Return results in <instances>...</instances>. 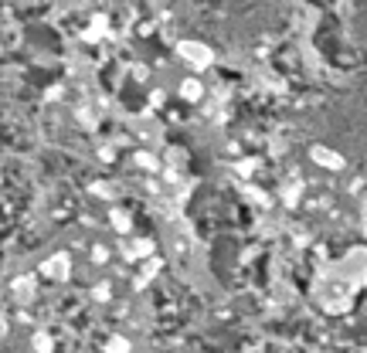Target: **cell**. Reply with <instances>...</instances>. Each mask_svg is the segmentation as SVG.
<instances>
[{
    "mask_svg": "<svg viewBox=\"0 0 367 353\" xmlns=\"http://www.w3.org/2000/svg\"><path fill=\"white\" fill-rule=\"evenodd\" d=\"M105 258H109V252H105L103 245H96V248H92V262H99V265H103Z\"/></svg>",
    "mask_w": 367,
    "mask_h": 353,
    "instance_id": "13",
    "label": "cell"
},
{
    "mask_svg": "<svg viewBox=\"0 0 367 353\" xmlns=\"http://www.w3.org/2000/svg\"><path fill=\"white\" fill-rule=\"evenodd\" d=\"M105 31H109V21H105L103 14H96V17H92V24H89V31H85V38H89V41H96V38H103Z\"/></svg>",
    "mask_w": 367,
    "mask_h": 353,
    "instance_id": "5",
    "label": "cell"
},
{
    "mask_svg": "<svg viewBox=\"0 0 367 353\" xmlns=\"http://www.w3.org/2000/svg\"><path fill=\"white\" fill-rule=\"evenodd\" d=\"M92 296H96V299H99V303H105V299H109V296H112V292H109V285H105V282H99V285H96V289H92Z\"/></svg>",
    "mask_w": 367,
    "mask_h": 353,
    "instance_id": "12",
    "label": "cell"
},
{
    "mask_svg": "<svg viewBox=\"0 0 367 353\" xmlns=\"http://www.w3.org/2000/svg\"><path fill=\"white\" fill-rule=\"evenodd\" d=\"M105 353H130V340L126 336H109L105 340Z\"/></svg>",
    "mask_w": 367,
    "mask_h": 353,
    "instance_id": "6",
    "label": "cell"
},
{
    "mask_svg": "<svg viewBox=\"0 0 367 353\" xmlns=\"http://www.w3.org/2000/svg\"><path fill=\"white\" fill-rule=\"evenodd\" d=\"M177 54H181L190 68H197V72L214 65V48H208L204 41H181V45H177Z\"/></svg>",
    "mask_w": 367,
    "mask_h": 353,
    "instance_id": "1",
    "label": "cell"
},
{
    "mask_svg": "<svg viewBox=\"0 0 367 353\" xmlns=\"http://www.w3.org/2000/svg\"><path fill=\"white\" fill-rule=\"evenodd\" d=\"M201 96H204V85H201V78H184L181 82V99L184 102H201Z\"/></svg>",
    "mask_w": 367,
    "mask_h": 353,
    "instance_id": "4",
    "label": "cell"
},
{
    "mask_svg": "<svg viewBox=\"0 0 367 353\" xmlns=\"http://www.w3.org/2000/svg\"><path fill=\"white\" fill-rule=\"evenodd\" d=\"M136 163H140V167H147V170H157V167H160L150 153H140V156H136Z\"/></svg>",
    "mask_w": 367,
    "mask_h": 353,
    "instance_id": "10",
    "label": "cell"
},
{
    "mask_svg": "<svg viewBox=\"0 0 367 353\" xmlns=\"http://www.w3.org/2000/svg\"><path fill=\"white\" fill-rule=\"evenodd\" d=\"M112 225L119 227V231H126V227H130V218H126L123 211H112Z\"/></svg>",
    "mask_w": 367,
    "mask_h": 353,
    "instance_id": "11",
    "label": "cell"
},
{
    "mask_svg": "<svg viewBox=\"0 0 367 353\" xmlns=\"http://www.w3.org/2000/svg\"><path fill=\"white\" fill-rule=\"evenodd\" d=\"M31 285H34V278L31 276L17 278V282H14V292H17V296H31Z\"/></svg>",
    "mask_w": 367,
    "mask_h": 353,
    "instance_id": "8",
    "label": "cell"
},
{
    "mask_svg": "<svg viewBox=\"0 0 367 353\" xmlns=\"http://www.w3.org/2000/svg\"><path fill=\"white\" fill-rule=\"evenodd\" d=\"M150 252H153V245H150V241H136V245L130 248V255H140V258H147Z\"/></svg>",
    "mask_w": 367,
    "mask_h": 353,
    "instance_id": "9",
    "label": "cell"
},
{
    "mask_svg": "<svg viewBox=\"0 0 367 353\" xmlns=\"http://www.w3.org/2000/svg\"><path fill=\"white\" fill-rule=\"evenodd\" d=\"M41 276H48V278H54V282H65V278L72 276V258L65 252H58V255H52L45 265H41Z\"/></svg>",
    "mask_w": 367,
    "mask_h": 353,
    "instance_id": "3",
    "label": "cell"
},
{
    "mask_svg": "<svg viewBox=\"0 0 367 353\" xmlns=\"http://www.w3.org/2000/svg\"><path fill=\"white\" fill-rule=\"evenodd\" d=\"M310 160H313L316 167H323V170H343V153L334 150V147H323V143H313L310 147Z\"/></svg>",
    "mask_w": 367,
    "mask_h": 353,
    "instance_id": "2",
    "label": "cell"
},
{
    "mask_svg": "<svg viewBox=\"0 0 367 353\" xmlns=\"http://www.w3.org/2000/svg\"><path fill=\"white\" fill-rule=\"evenodd\" d=\"M34 350H38V353H52V336H48V333H38V336H34Z\"/></svg>",
    "mask_w": 367,
    "mask_h": 353,
    "instance_id": "7",
    "label": "cell"
}]
</instances>
